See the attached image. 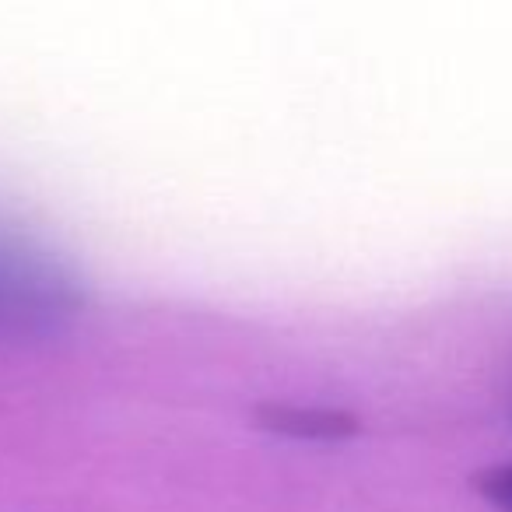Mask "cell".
<instances>
[{
    "label": "cell",
    "mask_w": 512,
    "mask_h": 512,
    "mask_svg": "<svg viewBox=\"0 0 512 512\" xmlns=\"http://www.w3.org/2000/svg\"><path fill=\"white\" fill-rule=\"evenodd\" d=\"M78 285L29 232L0 221V330L46 334L78 313Z\"/></svg>",
    "instance_id": "obj_1"
},
{
    "label": "cell",
    "mask_w": 512,
    "mask_h": 512,
    "mask_svg": "<svg viewBox=\"0 0 512 512\" xmlns=\"http://www.w3.org/2000/svg\"><path fill=\"white\" fill-rule=\"evenodd\" d=\"M474 488L495 512H512V460L474 474Z\"/></svg>",
    "instance_id": "obj_2"
}]
</instances>
